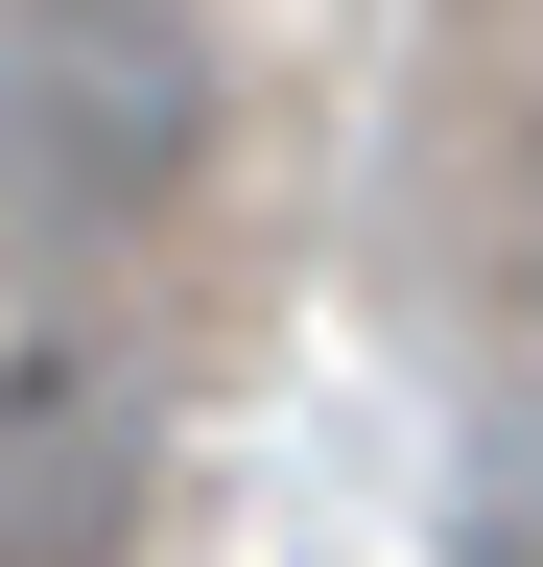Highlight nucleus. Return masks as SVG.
I'll return each instance as SVG.
<instances>
[{"label": "nucleus", "mask_w": 543, "mask_h": 567, "mask_svg": "<svg viewBox=\"0 0 543 567\" xmlns=\"http://www.w3.org/2000/svg\"><path fill=\"white\" fill-rule=\"evenodd\" d=\"M237 71L189 0H0V237L24 260H143L213 189Z\"/></svg>", "instance_id": "1"}, {"label": "nucleus", "mask_w": 543, "mask_h": 567, "mask_svg": "<svg viewBox=\"0 0 543 567\" xmlns=\"http://www.w3.org/2000/svg\"><path fill=\"white\" fill-rule=\"evenodd\" d=\"M166 402L118 331H0V567H143Z\"/></svg>", "instance_id": "2"}]
</instances>
